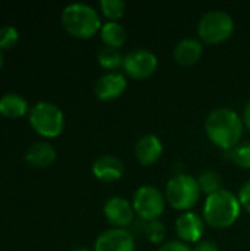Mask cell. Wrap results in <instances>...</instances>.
Segmentation results:
<instances>
[{"label": "cell", "mask_w": 250, "mask_h": 251, "mask_svg": "<svg viewBox=\"0 0 250 251\" xmlns=\"http://www.w3.org/2000/svg\"><path fill=\"white\" fill-rule=\"evenodd\" d=\"M243 118L228 107H218L212 110L205 122L208 138L222 150H233L240 144L243 137Z\"/></svg>", "instance_id": "cell-1"}, {"label": "cell", "mask_w": 250, "mask_h": 251, "mask_svg": "<svg viewBox=\"0 0 250 251\" xmlns=\"http://www.w3.org/2000/svg\"><path fill=\"white\" fill-rule=\"evenodd\" d=\"M242 212L239 197L222 188L206 197L203 204V221L215 229H225L236 224Z\"/></svg>", "instance_id": "cell-2"}, {"label": "cell", "mask_w": 250, "mask_h": 251, "mask_svg": "<svg viewBox=\"0 0 250 251\" xmlns=\"http://www.w3.org/2000/svg\"><path fill=\"white\" fill-rule=\"evenodd\" d=\"M63 28L77 38H90L102 28V21L94 7L85 3H71L62 10Z\"/></svg>", "instance_id": "cell-3"}, {"label": "cell", "mask_w": 250, "mask_h": 251, "mask_svg": "<svg viewBox=\"0 0 250 251\" xmlns=\"http://www.w3.org/2000/svg\"><path fill=\"white\" fill-rule=\"evenodd\" d=\"M200 194L202 191L197 184V179L187 174H177L167 182V201L172 209L181 210L183 213L190 212V209L197 204Z\"/></svg>", "instance_id": "cell-4"}, {"label": "cell", "mask_w": 250, "mask_h": 251, "mask_svg": "<svg viewBox=\"0 0 250 251\" xmlns=\"http://www.w3.org/2000/svg\"><path fill=\"white\" fill-rule=\"evenodd\" d=\"M234 32V19L224 10L206 12L197 24V35L206 44H221Z\"/></svg>", "instance_id": "cell-5"}, {"label": "cell", "mask_w": 250, "mask_h": 251, "mask_svg": "<svg viewBox=\"0 0 250 251\" xmlns=\"http://www.w3.org/2000/svg\"><path fill=\"white\" fill-rule=\"evenodd\" d=\"M29 124L43 137H57L65 126L63 112L50 101H38L29 112Z\"/></svg>", "instance_id": "cell-6"}, {"label": "cell", "mask_w": 250, "mask_h": 251, "mask_svg": "<svg viewBox=\"0 0 250 251\" xmlns=\"http://www.w3.org/2000/svg\"><path fill=\"white\" fill-rule=\"evenodd\" d=\"M133 207L136 215L144 222L158 221L164 213L167 199L165 194L153 185H141L137 188L133 197Z\"/></svg>", "instance_id": "cell-7"}, {"label": "cell", "mask_w": 250, "mask_h": 251, "mask_svg": "<svg viewBox=\"0 0 250 251\" xmlns=\"http://www.w3.org/2000/svg\"><path fill=\"white\" fill-rule=\"evenodd\" d=\"M122 68L133 79H147L158 69V57L147 49H134L125 54Z\"/></svg>", "instance_id": "cell-8"}, {"label": "cell", "mask_w": 250, "mask_h": 251, "mask_svg": "<svg viewBox=\"0 0 250 251\" xmlns=\"http://www.w3.org/2000/svg\"><path fill=\"white\" fill-rule=\"evenodd\" d=\"M103 213H105L106 221L113 228H118V229H127L133 224L134 215H136L133 203L127 200L125 197H119V196L111 197L106 201L103 207Z\"/></svg>", "instance_id": "cell-9"}, {"label": "cell", "mask_w": 250, "mask_h": 251, "mask_svg": "<svg viewBox=\"0 0 250 251\" xmlns=\"http://www.w3.org/2000/svg\"><path fill=\"white\" fill-rule=\"evenodd\" d=\"M94 251H136V241L128 229L111 228L97 237Z\"/></svg>", "instance_id": "cell-10"}, {"label": "cell", "mask_w": 250, "mask_h": 251, "mask_svg": "<svg viewBox=\"0 0 250 251\" xmlns=\"http://www.w3.org/2000/svg\"><path fill=\"white\" fill-rule=\"evenodd\" d=\"M175 231L180 241L189 244H197L202 241V235L205 231V221L200 215L194 212H184L175 221Z\"/></svg>", "instance_id": "cell-11"}, {"label": "cell", "mask_w": 250, "mask_h": 251, "mask_svg": "<svg viewBox=\"0 0 250 251\" xmlns=\"http://www.w3.org/2000/svg\"><path fill=\"white\" fill-rule=\"evenodd\" d=\"M127 78L119 72H106L94 84V94L102 101H111L124 94Z\"/></svg>", "instance_id": "cell-12"}, {"label": "cell", "mask_w": 250, "mask_h": 251, "mask_svg": "<svg viewBox=\"0 0 250 251\" xmlns=\"http://www.w3.org/2000/svg\"><path fill=\"white\" fill-rule=\"evenodd\" d=\"M91 171L97 179L103 182H115L124 175V163L112 154H103L94 160Z\"/></svg>", "instance_id": "cell-13"}, {"label": "cell", "mask_w": 250, "mask_h": 251, "mask_svg": "<svg viewBox=\"0 0 250 251\" xmlns=\"http://www.w3.org/2000/svg\"><path fill=\"white\" fill-rule=\"evenodd\" d=\"M164 153V146L159 137L153 134L143 135L136 143V157L143 166L155 165Z\"/></svg>", "instance_id": "cell-14"}, {"label": "cell", "mask_w": 250, "mask_h": 251, "mask_svg": "<svg viewBox=\"0 0 250 251\" xmlns=\"http://www.w3.org/2000/svg\"><path fill=\"white\" fill-rule=\"evenodd\" d=\"M203 54V47L200 40L193 37H186L180 40L174 49V59L181 66H192L199 62Z\"/></svg>", "instance_id": "cell-15"}, {"label": "cell", "mask_w": 250, "mask_h": 251, "mask_svg": "<svg viewBox=\"0 0 250 251\" xmlns=\"http://www.w3.org/2000/svg\"><path fill=\"white\" fill-rule=\"evenodd\" d=\"M27 162L34 168H46L52 165L56 159V150L52 144L44 141H37L31 144L25 151Z\"/></svg>", "instance_id": "cell-16"}, {"label": "cell", "mask_w": 250, "mask_h": 251, "mask_svg": "<svg viewBox=\"0 0 250 251\" xmlns=\"http://www.w3.org/2000/svg\"><path fill=\"white\" fill-rule=\"evenodd\" d=\"M28 112L27 100L16 94L7 93L0 97V113L6 118H21Z\"/></svg>", "instance_id": "cell-17"}, {"label": "cell", "mask_w": 250, "mask_h": 251, "mask_svg": "<svg viewBox=\"0 0 250 251\" xmlns=\"http://www.w3.org/2000/svg\"><path fill=\"white\" fill-rule=\"evenodd\" d=\"M100 37H102V41L105 43V46L119 49L124 46V43L127 40V31L119 22L108 21L100 28Z\"/></svg>", "instance_id": "cell-18"}, {"label": "cell", "mask_w": 250, "mask_h": 251, "mask_svg": "<svg viewBox=\"0 0 250 251\" xmlns=\"http://www.w3.org/2000/svg\"><path fill=\"white\" fill-rule=\"evenodd\" d=\"M124 59H125V54H122V51L119 49H115V47L105 46L97 53L99 65L103 69L111 71V72H116L119 68H122L124 66Z\"/></svg>", "instance_id": "cell-19"}, {"label": "cell", "mask_w": 250, "mask_h": 251, "mask_svg": "<svg viewBox=\"0 0 250 251\" xmlns=\"http://www.w3.org/2000/svg\"><path fill=\"white\" fill-rule=\"evenodd\" d=\"M197 184L200 187V191L205 193L206 196H211L220 190H222V181H221V176L214 172V171H203L197 178Z\"/></svg>", "instance_id": "cell-20"}, {"label": "cell", "mask_w": 250, "mask_h": 251, "mask_svg": "<svg viewBox=\"0 0 250 251\" xmlns=\"http://www.w3.org/2000/svg\"><path fill=\"white\" fill-rule=\"evenodd\" d=\"M100 10L108 21L118 22L125 13V1L122 0H102L100 1Z\"/></svg>", "instance_id": "cell-21"}, {"label": "cell", "mask_w": 250, "mask_h": 251, "mask_svg": "<svg viewBox=\"0 0 250 251\" xmlns=\"http://www.w3.org/2000/svg\"><path fill=\"white\" fill-rule=\"evenodd\" d=\"M144 234H146V238L152 244H161L165 240V225L159 219L152 221V222H146Z\"/></svg>", "instance_id": "cell-22"}, {"label": "cell", "mask_w": 250, "mask_h": 251, "mask_svg": "<svg viewBox=\"0 0 250 251\" xmlns=\"http://www.w3.org/2000/svg\"><path fill=\"white\" fill-rule=\"evenodd\" d=\"M230 157L237 166L250 169V143L239 144L236 149L230 150Z\"/></svg>", "instance_id": "cell-23"}, {"label": "cell", "mask_w": 250, "mask_h": 251, "mask_svg": "<svg viewBox=\"0 0 250 251\" xmlns=\"http://www.w3.org/2000/svg\"><path fill=\"white\" fill-rule=\"evenodd\" d=\"M19 32L12 25H4L0 28V49H10L16 44Z\"/></svg>", "instance_id": "cell-24"}, {"label": "cell", "mask_w": 250, "mask_h": 251, "mask_svg": "<svg viewBox=\"0 0 250 251\" xmlns=\"http://www.w3.org/2000/svg\"><path fill=\"white\" fill-rule=\"evenodd\" d=\"M158 251H193V249H190V246L183 241H168L164 243Z\"/></svg>", "instance_id": "cell-25"}, {"label": "cell", "mask_w": 250, "mask_h": 251, "mask_svg": "<svg viewBox=\"0 0 250 251\" xmlns=\"http://www.w3.org/2000/svg\"><path fill=\"white\" fill-rule=\"evenodd\" d=\"M239 201L243 209L250 213V181H248L239 191Z\"/></svg>", "instance_id": "cell-26"}, {"label": "cell", "mask_w": 250, "mask_h": 251, "mask_svg": "<svg viewBox=\"0 0 250 251\" xmlns=\"http://www.w3.org/2000/svg\"><path fill=\"white\" fill-rule=\"evenodd\" d=\"M193 251H220V249H218V246H217L214 241L202 240V241H199V243L194 246Z\"/></svg>", "instance_id": "cell-27"}, {"label": "cell", "mask_w": 250, "mask_h": 251, "mask_svg": "<svg viewBox=\"0 0 250 251\" xmlns=\"http://www.w3.org/2000/svg\"><path fill=\"white\" fill-rule=\"evenodd\" d=\"M243 124H245V126H248L250 129V100L243 110Z\"/></svg>", "instance_id": "cell-28"}, {"label": "cell", "mask_w": 250, "mask_h": 251, "mask_svg": "<svg viewBox=\"0 0 250 251\" xmlns=\"http://www.w3.org/2000/svg\"><path fill=\"white\" fill-rule=\"evenodd\" d=\"M71 251H90L87 247H75V249H72Z\"/></svg>", "instance_id": "cell-29"}, {"label": "cell", "mask_w": 250, "mask_h": 251, "mask_svg": "<svg viewBox=\"0 0 250 251\" xmlns=\"http://www.w3.org/2000/svg\"><path fill=\"white\" fill-rule=\"evenodd\" d=\"M3 65V53H1V49H0V68Z\"/></svg>", "instance_id": "cell-30"}]
</instances>
